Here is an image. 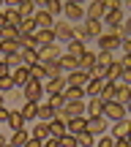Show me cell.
I'll return each mask as SVG.
<instances>
[{"mask_svg": "<svg viewBox=\"0 0 131 147\" xmlns=\"http://www.w3.org/2000/svg\"><path fill=\"white\" fill-rule=\"evenodd\" d=\"M101 117H107V123L123 120V117H128V106H123L120 101H107V104H104V112H101Z\"/></svg>", "mask_w": 131, "mask_h": 147, "instance_id": "obj_1", "label": "cell"}, {"mask_svg": "<svg viewBox=\"0 0 131 147\" xmlns=\"http://www.w3.org/2000/svg\"><path fill=\"white\" fill-rule=\"evenodd\" d=\"M22 95H25V101L41 104V98H44V82H41V79H30V82L22 87Z\"/></svg>", "mask_w": 131, "mask_h": 147, "instance_id": "obj_2", "label": "cell"}, {"mask_svg": "<svg viewBox=\"0 0 131 147\" xmlns=\"http://www.w3.org/2000/svg\"><path fill=\"white\" fill-rule=\"evenodd\" d=\"M52 33H55V41L58 44H68L74 38V25L71 22H66V19H55V25H52Z\"/></svg>", "mask_w": 131, "mask_h": 147, "instance_id": "obj_3", "label": "cell"}, {"mask_svg": "<svg viewBox=\"0 0 131 147\" xmlns=\"http://www.w3.org/2000/svg\"><path fill=\"white\" fill-rule=\"evenodd\" d=\"M38 52V63H52V60H58L60 55H63V49H60V44H44V47H36Z\"/></svg>", "mask_w": 131, "mask_h": 147, "instance_id": "obj_4", "label": "cell"}, {"mask_svg": "<svg viewBox=\"0 0 131 147\" xmlns=\"http://www.w3.org/2000/svg\"><path fill=\"white\" fill-rule=\"evenodd\" d=\"M82 115H85V101H66L63 109H60L55 117H60V120H68V117H82Z\"/></svg>", "mask_w": 131, "mask_h": 147, "instance_id": "obj_5", "label": "cell"}, {"mask_svg": "<svg viewBox=\"0 0 131 147\" xmlns=\"http://www.w3.org/2000/svg\"><path fill=\"white\" fill-rule=\"evenodd\" d=\"M96 44H98V52H117V49H120L117 33H101V36L96 38Z\"/></svg>", "mask_w": 131, "mask_h": 147, "instance_id": "obj_6", "label": "cell"}, {"mask_svg": "<svg viewBox=\"0 0 131 147\" xmlns=\"http://www.w3.org/2000/svg\"><path fill=\"white\" fill-rule=\"evenodd\" d=\"M107 128H109V123H107V117H88L85 115V131H90L93 136H101V134H107Z\"/></svg>", "mask_w": 131, "mask_h": 147, "instance_id": "obj_7", "label": "cell"}, {"mask_svg": "<svg viewBox=\"0 0 131 147\" xmlns=\"http://www.w3.org/2000/svg\"><path fill=\"white\" fill-rule=\"evenodd\" d=\"M66 76V84L68 87H85V84H88V79H90V74L88 71H68V74H63Z\"/></svg>", "mask_w": 131, "mask_h": 147, "instance_id": "obj_8", "label": "cell"}, {"mask_svg": "<svg viewBox=\"0 0 131 147\" xmlns=\"http://www.w3.org/2000/svg\"><path fill=\"white\" fill-rule=\"evenodd\" d=\"M63 14H66V22H82L85 19V5H74V3H63Z\"/></svg>", "mask_w": 131, "mask_h": 147, "instance_id": "obj_9", "label": "cell"}, {"mask_svg": "<svg viewBox=\"0 0 131 147\" xmlns=\"http://www.w3.org/2000/svg\"><path fill=\"white\" fill-rule=\"evenodd\" d=\"M82 27H85V36H88V41H93V38H98L101 33H104L101 19H82Z\"/></svg>", "mask_w": 131, "mask_h": 147, "instance_id": "obj_10", "label": "cell"}, {"mask_svg": "<svg viewBox=\"0 0 131 147\" xmlns=\"http://www.w3.org/2000/svg\"><path fill=\"white\" fill-rule=\"evenodd\" d=\"M104 104H107L104 98H98V95H90L88 104H85V115H88V117H98L101 112H104Z\"/></svg>", "mask_w": 131, "mask_h": 147, "instance_id": "obj_11", "label": "cell"}, {"mask_svg": "<svg viewBox=\"0 0 131 147\" xmlns=\"http://www.w3.org/2000/svg\"><path fill=\"white\" fill-rule=\"evenodd\" d=\"M33 22H36V27H38V30H52L55 16H49L44 8H36V14H33Z\"/></svg>", "mask_w": 131, "mask_h": 147, "instance_id": "obj_12", "label": "cell"}, {"mask_svg": "<svg viewBox=\"0 0 131 147\" xmlns=\"http://www.w3.org/2000/svg\"><path fill=\"white\" fill-rule=\"evenodd\" d=\"M11 79H14V87H25V84L33 79V76H30V68L22 63L19 68H14V71H11Z\"/></svg>", "mask_w": 131, "mask_h": 147, "instance_id": "obj_13", "label": "cell"}, {"mask_svg": "<svg viewBox=\"0 0 131 147\" xmlns=\"http://www.w3.org/2000/svg\"><path fill=\"white\" fill-rule=\"evenodd\" d=\"M112 139H123V136H131V123H128V117H123V120H115L112 123V134H109Z\"/></svg>", "mask_w": 131, "mask_h": 147, "instance_id": "obj_14", "label": "cell"}, {"mask_svg": "<svg viewBox=\"0 0 131 147\" xmlns=\"http://www.w3.org/2000/svg\"><path fill=\"white\" fill-rule=\"evenodd\" d=\"M104 16V0H90L85 5V19H101Z\"/></svg>", "mask_w": 131, "mask_h": 147, "instance_id": "obj_15", "label": "cell"}, {"mask_svg": "<svg viewBox=\"0 0 131 147\" xmlns=\"http://www.w3.org/2000/svg\"><path fill=\"white\" fill-rule=\"evenodd\" d=\"M115 101H120L123 106L131 104V84H126V82H115Z\"/></svg>", "mask_w": 131, "mask_h": 147, "instance_id": "obj_16", "label": "cell"}, {"mask_svg": "<svg viewBox=\"0 0 131 147\" xmlns=\"http://www.w3.org/2000/svg\"><path fill=\"white\" fill-rule=\"evenodd\" d=\"M66 87V76H52V79H44V93H63Z\"/></svg>", "mask_w": 131, "mask_h": 147, "instance_id": "obj_17", "label": "cell"}, {"mask_svg": "<svg viewBox=\"0 0 131 147\" xmlns=\"http://www.w3.org/2000/svg\"><path fill=\"white\" fill-rule=\"evenodd\" d=\"M120 76H123L120 63H117V60H112V63L104 68V82H120Z\"/></svg>", "mask_w": 131, "mask_h": 147, "instance_id": "obj_18", "label": "cell"}, {"mask_svg": "<svg viewBox=\"0 0 131 147\" xmlns=\"http://www.w3.org/2000/svg\"><path fill=\"white\" fill-rule=\"evenodd\" d=\"M58 63H60V68H63L66 74L79 68V57H77V55H68V52H63V55H60V57H58Z\"/></svg>", "mask_w": 131, "mask_h": 147, "instance_id": "obj_19", "label": "cell"}, {"mask_svg": "<svg viewBox=\"0 0 131 147\" xmlns=\"http://www.w3.org/2000/svg\"><path fill=\"white\" fill-rule=\"evenodd\" d=\"M66 131L74 134V136H79V134L85 131V115L82 117H68V120H66Z\"/></svg>", "mask_w": 131, "mask_h": 147, "instance_id": "obj_20", "label": "cell"}, {"mask_svg": "<svg viewBox=\"0 0 131 147\" xmlns=\"http://www.w3.org/2000/svg\"><path fill=\"white\" fill-rule=\"evenodd\" d=\"M66 52H68V55H77V57H82V55L88 52V44L79 41V38H71V41L66 44Z\"/></svg>", "mask_w": 131, "mask_h": 147, "instance_id": "obj_21", "label": "cell"}, {"mask_svg": "<svg viewBox=\"0 0 131 147\" xmlns=\"http://www.w3.org/2000/svg\"><path fill=\"white\" fill-rule=\"evenodd\" d=\"M47 125H49V136H55V139H60L66 134V120H60V117H52Z\"/></svg>", "mask_w": 131, "mask_h": 147, "instance_id": "obj_22", "label": "cell"}, {"mask_svg": "<svg viewBox=\"0 0 131 147\" xmlns=\"http://www.w3.org/2000/svg\"><path fill=\"white\" fill-rule=\"evenodd\" d=\"M5 123H8L14 131H19V128H25V123H27V120L22 117V112H19V109H8V120H5Z\"/></svg>", "mask_w": 131, "mask_h": 147, "instance_id": "obj_23", "label": "cell"}, {"mask_svg": "<svg viewBox=\"0 0 131 147\" xmlns=\"http://www.w3.org/2000/svg\"><path fill=\"white\" fill-rule=\"evenodd\" d=\"M19 57H22V63H25V65L38 63V52H36V47H19Z\"/></svg>", "mask_w": 131, "mask_h": 147, "instance_id": "obj_24", "label": "cell"}, {"mask_svg": "<svg viewBox=\"0 0 131 147\" xmlns=\"http://www.w3.org/2000/svg\"><path fill=\"white\" fill-rule=\"evenodd\" d=\"M63 98L66 101H85V87H63Z\"/></svg>", "mask_w": 131, "mask_h": 147, "instance_id": "obj_25", "label": "cell"}, {"mask_svg": "<svg viewBox=\"0 0 131 147\" xmlns=\"http://www.w3.org/2000/svg\"><path fill=\"white\" fill-rule=\"evenodd\" d=\"M58 115V112L52 109L49 104H38V112H36V120H41V123H49L52 117Z\"/></svg>", "mask_w": 131, "mask_h": 147, "instance_id": "obj_26", "label": "cell"}, {"mask_svg": "<svg viewBox=\"0 0 131 147\" xmlns=\"http://www.w3.org/2000/svg\"><path fill=\"white\" fill-rule=\"evenodd\" d=\"M30 136H33V139H38V142H44V139H49V125H47V123H41V120H38L36 125H33Z\"/></svg>", "mask_w": 131, "mask_h": 147, "instance_id": "obj_27", "label": "cell"}, {"mask_svg": "<svg viewBox=\"0 0 131 147\" xmlns=\"http://www.w3.org/2000/svg\"><path fill=\"white\" fill-rule=\"evenodd\" d=\"M27 139H30V131H25V128H19V131H14V136L8 139V144L11 147H22L27 142Z\"/></svg>", "mask_w": 131, "mask_h": 147, "instance_id": "obj_28", "label": "cell"}, {"mask_svg": "<svg viewBox=\"0 0 131 147\" xmlns=\"http://www.w3.org/2000/svg\"><path fill=\"white\" fill-rule=\"evenodd\" d=\"M16 14H19V16H22V19H30V16H33V14H36V5H33V3H30V0H22V3H19V5H16Z\"/></svg>", "mask_w": 131, "mask_h": 147, "instance_id": "obj_29", "label": "cell"}, {"mask_svg": "<svg viewBox=\"0 0 131 147\" xmlns=\"http://www.w3.org/2000/svg\"><path fill=\"white\" fill-rule=\"evenodd\" d=\"M16 30H19V36H33L38 27H36V22H33V16H30V19H22L19 25H16Z\"/></svg>", "mask_w": 131, "mask_h": 147, "instance_id": "obj_30", "label": "cell"}, {"mask_svg": "<svg viewBox=\"0 0 131 147\" xmlns=\"http://www.w3.org/2000/svg\"><path fill=\"white\" fill-rule=\"evenodd\" d=\"M101 84H104V79L90 76V79H88V84H85V95H98V93H101Z\"/></svg>", "mask_w": 131, "mask_h": 147, "instance_id": "obj_31", "label": "cell"}, {"mask_svg": "<svg viewBox=\"0 0 131 147\" xmlns=\"http://www.w3.org/2000/svg\"><path fill=\"white\" fill-rule=\"evenodd\" d=\"M33 36H36V44H38V47H44V44H55V33L52 30H36Z\"/></svg>", "mask_w": 131, "mask_h": 147, "instance_id": "obj_32", "label": "cell"}, {"mask_svg": "<svg viewBox=\"0 0 131 147\" xmlns=\"http://www.w3.org/2000/svg\"><path fill=\"white\" fill-rule=\"evenodd\" d=\"M11 52H19V41H8V38H0V57Z\"/></svg>", "mask_w": 131, "mask_h": 147, "instance_id": "obj_33", "label": "cell"}, {"mask_svg": "<svg viewBox=\"0 0 131 147\" xmlns=\"http://www.w3.org/2000/svg\"><path fill=\"white\" fill-rule=\"evenodd\" d=\"M44 11H47L49 16H60V14H63V0H47Z\"/></svg>", "mask_w": 131, "mask_h": 147, "instance_id": "obj_34", "label": "cell"}, {"mask_svg": "<svg viewBox=\"0 0 131 147\" xmlns=\"http://www.w3.org/2000/svg\"><path fill=\"white\" fill-rule=\"evenodd\" d=\"M44 104H49L55 112H60V109H63V104H66V98H63V93H49V98L44 101Z\"/></svg>", "mask_w": 131, "mask_h": 147, "instance_id": "obj_35", "label": "cell"}, {"mask_svg": "<svg viewBox=\"0 0 131 147\" xmlns=\"http://www.w3.org/2000/svg\"><path fill=\"white\" fill-rule=\"evenodd\" d=\"M19 112H22V117H25V120H36V112H38V104H33V101H25Z\"/></svg>", "mask_w": 131, "mask_h": 147, "instance_id": "obj_36", "label": "cell"}, {"mask_svg": "<svg viewBox=\"0 0 131 147\" xmlns=\"http://www.w3.org/2000/svg\"><path fill=\"white\" fill-rule=\"evenodd\" d=\"M93 65H96V52H85L79 57V71H90Z\"/></svg>", "mask_w": 131, "mask_h": 147, "instance_id": "obj_37", "label": "cell"}, {"mask_svg": "<svg viewBox=\"0 0 131 147\" xmlns=\"http://www.w3.org/2000/svg\"><path fill=\"white\" fill-rule=\"evenodd\" d=\"M44 71H47V79H52V76H63V68H60V63L58 60H52V63H44Z\"/></svg>", "mask_w": 131, "mask_h": 147, "instance_id": "obj_38", "label": "cell"}, {"mask_svg": "<svg viewBox=\"0 0 131 147\" xmlns=\"http://www.w3.org/2000/svg\"><path fill=\"white\" fill-rule=\"evenodd\" d=\"M98 98H104V101H115V82H104V84H101Z\"/></svg>", "mask_w": 131, "mask_h": 147, "instance_id": "obj_39", "label": "cell"}, {"mask_svg": "<svg viewBox=\"0 0 131 147\" xmlns=\"http://www.w3.org/2000/svg\"><path fill=\"white\" fill-rule=\"evenodd\" d=\"M3 19H5V25H19V22H22V16L19 14H16V8H3Z\"/></svg>", "mask_w": 131, "mask_h": 147, "instance_id": "obj_40", "label": "cell"}, {"mask_svg": "<svg viewBox=\"0 0 131 147\" xmlns=\"http://www.w3.org/2000/svg\"><path fill=\"white\" fill-rule=\"evenodd\" d=\"M0 38H8V41H16V38H19V30H16L14 25H3V27H0Z\"/></svg>", "mask_w": 131, "mask_h": 147, "instance_id": "obj_41", "label": "cell"}, {"mask_svg": "<svg viewBox=\"0 0 131 147\" xmlns=\"http://www.w3.org/2000/svg\"><path fill=\"white\" fill-rule=\"evenodd\" d=\"M3 63L14 71V68H19V65H22V57H19V52H11V55H3Z\"/></svg>", "mask_w": 131, "mask_h": 147, "instance_id": "obj_42", "label": "cell"}, {"mask_svg": "<svg viewBox=\"0 0 131 147\" xmlns=\"http://www.w3.org/2000/svg\"><path fill=\"white\" fill-rule=\"evenodd\" d=\"M27 68H30V76L33 79H47V71H44V63H33V65H27Z\"/></svg>", "mask_w": 131, "mask_h": 147, "instance_id": "obj_43", "label": "cell"}, {"mask_svg": "<svg viewBox=\"0 0 131 147\" xmlns=\"http://www.w3.org/2000/svg\"><path fill=\"white\" fill-rule=\"evenodd\" d=\"M58 142H60V147H79V139L74 136V134H68V131L58 139Z\"/></svg>", "mask_w": 131, "mask_h": 147, "instance_id": "obj_44", "label": "cell"}, {"mask_svg": "<svg viewBox=\"0 0 131 147\" xmlns=\"http://www.w3.org/2000/svg\"><path fill=\"white\" fill-rule=\"evenodd\" d=\"M112 60H115V55H112V52H96V65H104V68H107Z\"/></svg>", "mask_w": 131, "mask_h": 147, "instance_id": "obj_45", "label": "cell"}, {"mask_svg": "<svg viewBox=\"0 0 131 147\" xmlns=\"http://www.w3.org/2000/svg\"><path fill=\"white\" fill-rule=\"evenodd\" d=\"M77 139H79V147H93V144H96V136H93L90 131H82Z\"/></svg>", "mask_w": 131, "mask_h": 147, "instance_id": "obj_46", "label": "cell"}, {"mask_svg": "<svg viewBox=\"0 0 131 147\" xmlns=\"http://www.w3.org/2000/svg\"><path fill=\"white\" fill-rule=\"evenodd\" d=\"M11 90H14V79H11V74L8 76H0V93H11Z\"/></svg>", "mask_w": 131, "mask_h": 147, "instance_id": "obj_47", "label": "cell"}, {"mask_svg": "<svg viewBox=\"0 0 131 147\" xmlns=\"http://www.w3.org/2000/svg\"><path fill=\"white\" fill-rule=\"evenodd\" d=\"M93 147H115V139L101 134V139H96V144H93Z\"/></svg>", "mask_w": 131, "mask_h": 147, "instance_id": "obj_48", "label": "cell"}, {"mask_svg": "<svg viewBox=\"0 0 131 147\" xmlns=\"http://www.w3.org/2000/svg\"><path fill=\"white\" fill-rule=\"evenodd\" d=\"M16 41H19V47H38V44H36V36H19Z\"/></svg>", "mask_w": 131, "mask_h": 147, "instance_id": "obj_49", "label": "cell"}, {"mask_svg": "<svg viewBox=\"0 0 131 147\" xmlns=\"http://www.w3.org/2000/svg\"><path fill=\"white\" fill-rule=\"evenodd\" d=\"M117 8H123L120 0H104V14L107 11H117Z\"/></svg>", "mask_w": 131, "mask_h": 147, "instance_id": "obj_50", "label": "cell"}, {"mask_svg": "<svg viewBox=\"0 0 131 147\" xmlns=\"http://www.w3.org/2000/svg\"><path fill=\"white\" fill-rule=\"evenodd\" d=\"M41 147H60V142L55 136H49V139H44V142H41Z\"/></svg>", "mask_w": 131, "mask_h": 147, "instance_id": "obj_51", "label": "cell"}, {"mask_svg": "<svg viewBox=\"0 0 131 147\" xmlns=\"http://www.w3.org/2000/svg\"><path fill=\"white\" fill-rule=\"evenodd\" d=\"M120 52L123 55H131V41H120Z\"/></svg>", "mask_w": 131, "mask_h": 147, "instance_id": "obj_52", "label": "cell"}, {"mask_svg": "<svg viewBox=\"0 0 131 147\" xmlns=\"http://www.w3.org/2000/svg\"><path fill=\"white\" fill-rule=\"evenodd\" d=\"M115 147H131L128 136H123V139H115Z\"/></svg>", "mask_w": 131, "mask_h": 147, "instance_id": "obj_53", "label": "cell"}, {"mask_svg": "<svg viewBox=\"0 0 131 147\" xmlns=\"http://www.w3.org/2000/svg\"><path fill=\"white\" fill-rule=\"evenodd\" d=\"M8 74H11V68L3 63V57H0V76H8Z\"/></svg>", "mask_w": 131, "mask_h": 147, "instance_id": "obj_54", "label": "cell"}, {"mask_svg": "<svg viewBox=\"0 0 131 147\" xmlns=\"http://www.w3.org/2000/svg\"><path fill=\"white\" fill-rule=\"evenodd\" d=\"M22 147H41V142H38V139H33V136H30V139H27V142L22 144Z\"/></svg>", "mask_w": 131, "mask_h": 147, "instance_id": "obj_55", "label": "cell"}, {"mask_svg": "<svg viewBox=\"0 0 131 147\" xmlns=\"http://www.w3.org/2000/svg\"><path fill=\"white\" fill-rule=\"evenodd\" d=\"M19 3H22V0H3V5H5V8H16Z\"/></svg>", "mask_w": 131, "mask_h": 147, "instance_id": "obj_56", "label": "cell"}, {"mask_svg": "<svg viewBox=\"0 0 131 147\" xmlns=\"http://www.w3.org/2000/svg\"><path fill=\"white\" fill-rule=\"evenodd\" d=\"M8 120V109H5V106H0V123H5Z\"/></svg>", "mask_w": 131, "mask_h": 147, "instance_id": "obj_57", "label": "cell"}, {"mask_svg": "<svg viewBox=\"0 0 131 147\" xmlns=\"http://www.w3.org/2000/svg\"><path fill=\"white\" fill-rule=\"evenodd\" d=\"M33 5H36V8H44V5H47V0H30Z\"/></svg>", "mask_w": 131, "mask_h": 147, "instance_id": "obj_58", "label": "cell"}, {"mask_svg": "<svg viewBox=\"0 0 131 147\" xmlns=\"http://www.w3.org/2000/svg\"><path fill=\"white\" fill-rule=\"evenodd\" d=\"M63 3H74V5H85L88 0H63Z\"/></svg>", "mask_w": 131, "mask_h": 147, "instance_id": "obj_59", "label": "cell"}, {"mask_svg": "<svg viewBox=\"0 0 131 147\" xmlns=\"http://www.w3.org/2000/svg\"><path fill=\"white\" fill-rule=\"evenodd\" d=\"M0 106H5V95L3 93H0Z\"/></svg>", "mask_w": 131, "mask_h": 147, "instance_id": "obj_60", "label": "cell"}, {"mask_svg": "<svg viewBox=\"0 0 131 147\" xmlns=\"http://www.w3.org/2000/svg\"><path fill=\"white\" fill-rule=\"evenodd\" d=\"M0 147H11V144H8V142H3V144H0Z\"/></svg>", "mask_w": 131, "mask_h": 147, "instance_id": "obj_61", "label": "cell"}, {"mask_svg": "<svg viewBox=\"0 0 131 147\" xmlns=\"http://www.w3.org/2000/svg\"><path fill=\"white\" fill-rule=\"evenodd\" d=\"M120 3H123V5H126V3H128V0H120Z\"/></svg>", "mask_w": 131, "mask_h": 147, "instance_id": "obj_62", "label": "cell"}, {"mask_svg": "<svg viewBox=\"0 0 131 147\" xmlns=\"http://www.w3.org/2000/svg\"><path fill=\"white\" fill-rule=\"evenodd\" d=\"M0 5H3V0H0Z\"/></svg>", "mask_w": 131, "mask_h": 147, "instance_id": "obj_63", "label": "cell"}]
</instances>
